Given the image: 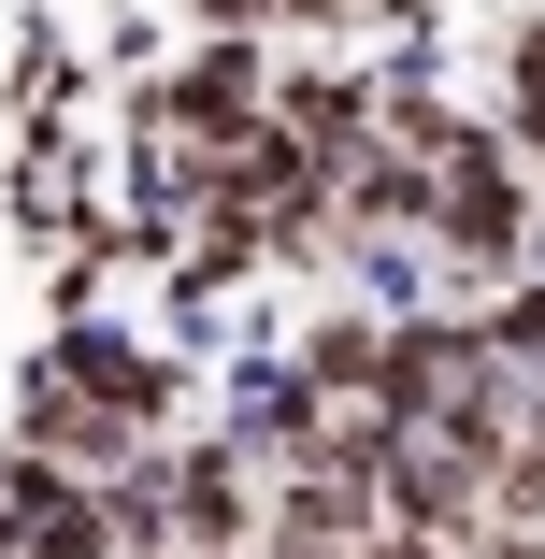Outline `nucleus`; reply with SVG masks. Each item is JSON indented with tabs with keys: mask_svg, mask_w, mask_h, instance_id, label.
<instances>
[{
	"mask_svg": "<svg viewBox=\"0 0 545 559\" xmlns=\"http://www.w3.org/2000/svg\"><path fill=\"white\" fill-rule=\"evenodd\" d=\"M430 230H446L460 259H517V245H531V187L502 173L488 130H460V158L430 173Z\"/></svg>",
	"mask_w": 545,
	"mask_h": 559,
	"instance_id": "2",
	"label": "nucleus"
},
{
	"mask_svg": "<svg viewBox=\"0 0 545 559\" xmlns=\"http://www.w3.org/2000/svg\"><path fill=\"white\" fill-rule=\"evenodd\" d=\"M259 116H273V72H259L245 44L187 58V72H173V100H158V130H187V144H245Z\"/></svg>",
	"mask_w": 545,
	"mask_h": 559,
	"instance_id": "3",
	"label": "nucleus"
},
{
	"mask_svg": "<svg viewBox=\"0 0 545 559\" xmlns=\"http://www.w3.org/2000/svg\"><path fill=\"white\" fill-rule=\"evenodd\" d=\"M58 388H86V402H116L130 430L173 402V359H144V345H116V330H72V345H58Z\"/></svg>",
	"mask_w": 545,
	"mask_h": 559,
	"instance_id": "5",
	"label": "nucleus"
},
{
	"mask_svg": "<svg viewBox=\"0 0 545 559\" xmlns=\"http://www.w3.org/2000/svg\"><path fill=\"white\" fill-rule=\"evenodd\" d=\"M144 545H173V559H245V545H273V488H259V460H245V444H201V460H173Z\"/></svg>",
	"mask_w": 545,
	"mask_h": 559,
	"instance_id": "1",
	"label": "nucleus"
},
{
	"mask_svg": "<svg viewBox=\"0 0 545 559\" xmlns=\"http://www.w3.org/2000/svg\"><path fill=\"white\" fill-rule=\"evenodd\" d=\"M488 345H517V359H545V301H517V316L488 330Z\"/></svg>",
	"mask_w": 545,
	"mask_h": 559,
	"instance_id": "7",
	"label": "nucleus"
},
{
	"mask_svg": "<svg viewBox=\"0 0 545 559\" xmlns=\"http://www.w3.org/2000/svg\"><path fill=\"white\" fill-rule=\"evenodd\" d=\"M29 444H58L72 474H130V416L86 402V388H58V373H29Z\"/></svg>",
	"mask_w": 545,
	"mask_h": 559,
	"instance_id": "4",
	"label": "nucleus"
},
{
	"mask_svg": "<svg viewBox=\"0 0 545 559\" xmlns=\"http://www.w3.org/2000/svg\"><path fill=\"white\" fill-rule=\"evenodd\" d=\"M273 130H287L316 173H345V158L374 144V100H359V86H287V100H273Z\"/></svg>",
	"mask_w": 545,
	"mask_h": 559,
	"instance_id": "6",
	"label": "nucleus"
}]
</instances>
